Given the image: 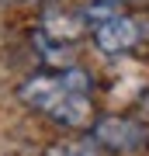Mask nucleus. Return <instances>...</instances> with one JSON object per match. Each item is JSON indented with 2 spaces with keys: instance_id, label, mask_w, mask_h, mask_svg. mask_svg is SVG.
I'll return each mask as SVG.
<instances>
[{
  "instance_id": "f257e3e1",
  "label": "nucleus",
  "mask_w": 149,
  "mask_h": 156,
  "mask_svg": "<svg viewBox=\"0 0 149 156\" xmlns=\"http://www.w3.org/2000/svg\"><path fill=\"white\" fill-rule=\"evenodd\" d=\"M97 149L118 153V156H135L149 149V125L142 118H125V115H97L94 125L87 128Z\"/></svg>"
},
{
  "instance_id": "f03ea898",
  "label": "nucleus",
  "mask_w": 149,
  "mask_h": 156,
  "mask_svg": "<svg viewBox=\"0 0 149 156\" xmlns=\"http://www.w3.org/2000/svg\"><path fill=\"white\" fill-rule=\"evenodd\" d=\"M90 38H94L97 52H104V56H125V52H132L135 45L146 38V21L122 11L118 17H111L101 28H94Z\"/></svg>"
},
{
  "instance_id": "7ed1b4c3",
  "label": "nucleus",
  "mask_w": 149,
  "mask_h": 156,
  "mask_svg": "<svg viewBox=\"0 0 149 156\" xmlns=\"http://www.w3.org/2000/svg\"><path fill=\"white\" fill-rule=\"evenodd\" d=\"M73 94V90L66 87V80H62V73H35V76H28L21 87H17V97H21V104H28L31 111H38L49 118L55 108L62 104Z\"/></svg>"
},
{
  "instance_id": "20e7f679",
  "label": "nucleus",
  "mask_w": 149,
  "mask_h": 156,
  "mask_svg": "<svg viewBox=\"0 0 149 156\" xmlns=\"http://www.w3.org/2000/svg\"><path fill=\"white\" fill-rule=\"evenodd\" d=\"M42 35H49L52 42H66L73 45L76 38H83L90 28H87V21H83V14L80 11H66V7H45V14H42Z\"/></svg>"
},
{
  "instance_id": "39448f33",
  "label": "nucleus",
  "mask_w": 149,
  "mask_h": 156,
  "mask_svg": "<svg viewBox=\"0 0 149 156\" xmlns=\"http://www.w3.org/2000/svg\"><path fill=\"white\" fill-rule=\"evenodd\" d=\"M94 118H97V111H94L90 94H69V97L49 115V122L59 125V128H69V132H83V128L94 125Z\"/></svg>"
},
{
  "instance_id": "423d86ee",
  "label": "nucleus",
  "mask_w": 149,
  "mask_h": 156,
  "mask_svg": "<svg viewBox=\"0 0 149 156\" xmlns=\"http://www.w3.org/2000/svg\"><path fill=\"white\" fill-rule=\"evenodd\" d=\"M80 14H83V21H87V28L94 31L104 21H111V17L122 14V0H90L87 7H80Z\"/></svg>"
},
{
  "instance_id": "0eeeda50",
  "label": "nucleus",
  "mask_w": 149,
  "mask_h": 156,
  "mask_svg": "<svg viewBox=\"0 0 149 156\" xmlns=\"http://www.w3.org/2000/svg\"><path fill=\"white\" fill-rule=\"evenodd\" d=\"M45 156H97V146L90 135L87 139H66V142H52Z\"/></svg>"
},
{
  "instance_id": "6e6552de",
  "label": "nucleus",
  "mask_w": 149,
  "mask_h": 156,
  "mask_svg": "<svg viewBox=\"0 0 149 156\" xmlns=\"http://www.w3.org/2000/svg\"><path fill=\"white\" fill-rule=\"evenodd\" d=\"M31 4H52V0H31Z\"/></svg>"
},
{
  "instance_id": "1a4fd4ad",
  "label": "nucleus",
  "mask_w": 149,
  "mask_h": 156,
  "mask_svg": "<svg viewBox=\"0 0 149 156\" xmlns=\"http://www.w3.org/2000/svg\"><path fill=\"white\" fill-rule=\"evenodd\" d=\"M7 4H14V0H0V7H7Z\"/></svg>"
},
{
  "instance_id": "9d476101",
  "label": "nucleus",
  "mask_w": 149,
  "mask_h": 156,
  "mask_svg": "<svg viewBox=\"0 0 149 156\" xmlns=\"http://www.w3.org/2000/svg\"><path fill=\"white\" fill-rule=\"evenodd\" d=\"M122 4H139V0H122Z\"/></svg>"
}]
</instances>
